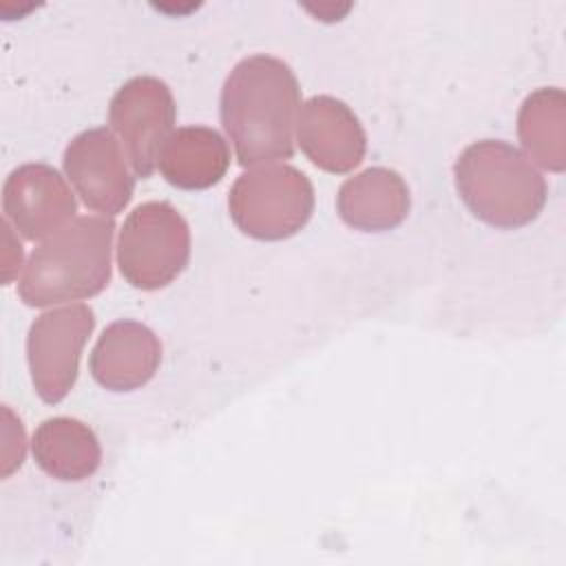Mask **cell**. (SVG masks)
<instances>
[{
	"instance_id": "6da1fadb",
	"label": "cell",
	"mask_w": 566,
	"mask_h": 566,
	"mask_svg": "<svg viewBox=\"0 0 566 566\" xmlns=\"http://www.w3.org/2000/svg\"><path fill=\"white\" fill-rule=\"evenodd\" d=\"M301 86L279 57L254 53L228 73L219 115L241 166L276 164L294 155Z\"/></svg>"
},
{
	"instance_id": "7a4b0ae2",
	"label": "cell",
	"mask_w": 566,
	"mask_h": 566,
	"mask_svg": "<svg viewBox=\"0 0 566 566\" xmlns=\"http://www.w3.org/2000/svg\"><path fill=\"white\" fill-rule=\"evenodd\" d=\"M113 217H75L29 256L18 294L29 307H46L99 294L111 281Z\"/></svg>"
},
{
	"instance_id": "3957f363",
	"label": "cell",
	"mask_w": 566,
	"mask_h": 566,
	"mask_svg": "<svg viewBox=\"0 0 566 566\" xmlns=\"http://www.w3.org/2000/svg\"><path fill=\"white\" fill-rule=\"evenodd\" d=\"M453 179L471 214L500 230L533 223L548 197L542 172L520 148L502 139L469 144L453 164Z\"/></svg>"
},
{
	"instance_id": "277c9868",
	"label": "cell",
	"mask_w": 566,
	"mask_h": 566,
	"mask_svg": "<svg viewBox=\"0 0 566 566\" xmlns=\"http://www.w3.org/2000/svg\"><path fill=\"white\" fill-rule=\"evenodd\" d=\"M234 226L256 241L298 234L314 212L310 177L290 164H263L237 177L228 195Z\"/></svg>"
},
{
	"instance_id": "5b68a950",
	"label": "cell",
	"mask_w": 566,
	"mask_h": 566,
	"mask_svg": "<svg viewBox=\"0 0 566 566\" xmlns=\"http://www.w3.org/2000/svg\"><path fill=\"white\" fill-rule=\"evenodd\" d=\"M190 261V228L168 201L139 203L124 221L117 239V265L137 290L172 283Z\"/></svg>"
},
{
	"instance_id": "8992f818",
	"label": "cell",
	"mask_w": 566,
	"mask_h": 566,
	"mask_svg": "<svg viewBox=\"0 0 566 566\" xmlns=\"http://www.w3.org/2000/svg\"><path fill=\"white\" fill-rule=\"evenodd\" d=\"M95 329V314L84 303L42 312L27 334V363L35 394L46 405L62 402L80 371L82 349Z\"/></svg>"
},
{
	"instance_id": "52a82bcc",
	"label": "cell",
	"mask_w": 566,
	"mask_h": 566,
	"mask_svg": "<svg viewBox=\"0 0 566 566\" xmlns=\"http://www.w3.org/2000/svg\"><path fill=\"white\" fill-rule=\"evenodd\" d=\"M175 117V97L159 77L137 75L115 91L108 104V122L135 177L148 179L155 172L159 155L172 135Z\"/></svg>"
},
{
	"instance_id": "ba28073f",
	"label": "cell",
	"mask_w": 566,
	"mask_h": 566,
	"mask_svg": "<svg viewBox=\"0 0 566 566\" xmlns=\"http://www.w3.org/2000/svg\"><path fill=\"white\" fill-rule=\"evenodd\" d=\"M64 172L84 206L102 217L119 214L133 199L135 177L126 166V153L106 126L77 133L64 148Z\"/></svg>"
},
{
	"instance_id": "9c48e42d",
	"label": "cell",
	"mask_w": 566,
	"mask_h": 566,
	"mask_svg": "<svg viewBox=\"0 0 566 566\" xmlns=\"http://www.w3.org/2000/svg\"><path fill=\"white\" fill-rule=\"evenodd\" d=\"M2 212L13 230L35 241L71 223L77 201L57 168L35 161L9 172L2 186Z\"/></svg>"
},
{
	"instance_id": "30bf717a",
	"label": "cell",
	"mask_w": 566,
	"mask_h": 566,
	"mask_svg": "<svg viewBox=\"0 0 566 566\" xmlns=\"http://www.w3.org/2000/svg\"><path fill=\"white\" fill-rule=\"evenodd\" d=\"M296 142L321 170L343 175L354 170L367 150V135L356 113L332 95H314L296 115Z\"/></svg>"
},
{
	"instance_id": "8fae6325",
	"label": "cell",
	"mask_w": 566,
	"mask_h": 566,
	"mask_svg": "<svg viewBox=\"0 0 566 566\" xmlns=\"http://www.w3.org/2000/svg\"><path fill=\"white\" fill-rule=\"evenodd\" d=\"M161 343L157 334L130 318L111 323L97 338L88 369L97 385L108 391H133L144 387L159 369Z\"/></svg>"
},
{
	"instance_id": "7c38bea8",
	"label": "cell",
	"mask_w": 566,
	"mask_h": 566,
	"mask_svg": "<svg viewBox=\"0 0 566 566\" xmlns=\"http://www.w3.org/2000/svg\"><path fill=\"white\" fill-rule=\"evenodd\" d=\"M411 208V192L400 172L371 166L343 181L336 195L338 217L360 232L398 228Z\"/></svg>"
},
{
	"instance_id": "4fadbf2b",
	"label": "cell",
	"mask_w": 566,
	"mask_h": 566,
	"mask_svg": "<svg viewBox=\"0 0 566 566\" xmlns=\"http://www.w3.org/2000/svg\"><path fill=\"white\" fill-rule=\"evenodd\" d=\"M161 177L181 190H206L223 179L230 168V146L210 126H181L172 130L161 155Z\"/></svg>"
},
{
	"instance_id": "5bb4252c",
	"label": "cell",
	"mask_w": 566,
	"mask_h": 566,
	"mask_svg": "<svg viewBox=\"0 0 566 566\" xmlns=\"http://www.w3.org/2000/svg\"><path fill=\"white\" fill-rule=\"evenodd\" d=\"M31 451L38 467L60 482H82L102 464V447L95 431L69 416H55L38 424Z\"/></svg>"
},
{
	"instance_id": "9a60e30c",
	"label": "cell",
	"mask_w": 566,
	"mask_h": 566,
	"mask_svg": "<svg viewBox=\"0 0 566 566\" xmlns=\"http://www.w3.org/2000/svg\"><path fill=\"white\" fill-rule=\"evenodd\" d=\"M517 135L526 157L551 172L566 168V95L542 86L526 95L517 113Z\"/></svg>"
}]
</instances>
